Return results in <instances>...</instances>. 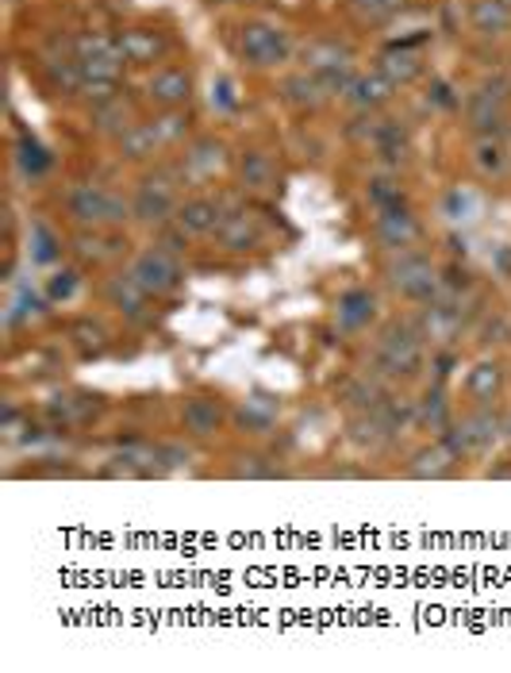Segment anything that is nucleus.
I'll return each instance as SVG.
<instances>
[{"mask_svg": "<svg viewBox=\"0 0 511 673\" xmlns=\"http://www.w3.org/2000/svg\"><path fill=\"white\" fill-rule=\"evenodd\" d=\"M374 320H377V292L369 289H346L339 297V304H334V324L346 335L365 332Z\"/></svg>", "mask_w": 511, "mask_h": 673, "instance_id": "24", "label": "nucleus"}, {"mask_svg": "<svg viewBox=\"0 0 511 673\" xmlns=\"http://www.w3.org/2000/svg\"><path fill=\"white\" fill-rule=\"evenodd\" d=\"M281 97H284V105L296 108V112H316V108H324L327 100H331V93L324 89V82H319L316 73L292 70L281 77Z\"/></svg>", "mask_w": 511, "mask_h": 673, "instance_id": "22", "label": "nucleus"}, {"mask_svg": "<svg viewBox=\"0 0 511 673\" xmlns=\"http://www.w3.org/2000/svg\"><path fill=\"white\" fill-rule=\"evenodd\" d=\"M415 405H419V428H430V431H438V435H442V431L454 423V405L447 400V389H442V382H438L435 389L423 393Z\"/></svg>", "mask_w": 511, "mask_h": 673, "instance_id": "34", "label": "nucleus"}, {"mask_svg": "<svg viewBox=\"0 0 511 673\" xmlns=\"http://www.w3.org/2000/svg\"><path fill=\"white\" fill-rule=\"evenodd\" d=\"M115 39H120L127 65H146V70H155V62H166L173 50V39L158 27H123Z\"/></svg>", "mask_w": 511, "mask_h": 673, "instance_id": "16", "label": "nucleus"}, {"mask_svg": "<svg viewBox=\"0 0 511 673\" xmlns=\"http://www.w3.org/2000/svg\"><path fill=\"white\" fill-rule=\"evenodd\" d=\"M100 297H105L108 309H115L123 320H135V324H143L146 316H150V292L143 289V285L131 277V269H123V274H112L105 277V285H100Z\"/></svg>", "mask_w": 511, "mask_h": 673, "instance_id": "13", "label": "nucleus"}, {"mask_svg": "<svg viewBox=\"0 0 511 673\" xmlns=\"http://www.w3.org/2000/svg\"><path fill=\"white\" fill-rule=\"evenodd\" d=\"M301 70L316 73L331 97L346 93L350 85H354V77H357L354 50L342 47V43H334V39H312L308 47L301 50Z\"/></svg>", "mask_w": 511, "mask_h": 673, "instance_id": "7", "label": "nucleus"}, {"mask_svg": "<svg viewBox=\"0 0 511 673\" xmlns=\"http://www.w3.org/2000/svg\"><path fill=\"white\" fill-rule=\"evenodd\" d=\"M427 105H438V108H454L458 105V97H454V89H450L447 82H435L427 89Z\"/></svg>", "mask_w": 511, "mask_h": 673, "instance_id": "46", "label": "nucleus"}, {"mask_svg": "<svg viewBox=\"0 0 511 673\" xmlns=\"http://www.w3.org/2000/svg\"><path fill=\"white\" fill-rule=\"evenodd\" d=\"M277 416H281L277 397H269V393H254V397H246L243 405L231 412V420H235V428L246 431V435H269V431L277 428Z\"/></svg>", "mask_w": 511, "mask_h": 673, "instance_id": "26", "label": "nucleus"}, {"mask_svg": "<svg viewBox=\"0 0 511 673\" xmlns=\"http://www.w3.org/2000/svg\"><path fill=\"white\" fill-rule=\"evenodd\" d=\"M374 243L381 247L385 254H404L415 251L423 243V224L412 216V208H385L374 212Z\"/></svg>", "mask_w": 511, "mask_h": 673, "instance_id": "10", "label": "nucleus"}, {"mask_svg": "<svg viewBox=\"0 0 511 673\" xmlns=\"http://www.w3.org/2000/svg\"><path fill=\"white\" fill-rule=\"evenodd\" d=\"M208 4H251V0H208Z\"/></svg>", "mask_w": 511, "mask_h": 673, "instance_id": "47", "label": "nucleus"}, {"mask_svg": "<svg viewBox=\"0 0 511 673\" xmlns=\"http://www.w3.org/2000/svg\"><path fill=\"white\" fill-rule=\"evenodd\" d=\"M508 438H511V423H508Z\"/></svg>", "mask_w": 511, "mask_h": 673, "instance_id": "48", "label": "nucleus"}, {"mask_svg": "<svg viewBox=\"0 0 511 673\" xmlns=\"http://www.w3.org/2000/svg\"><path fill=\"white\" fill-rule=\"evenodd\" d=\"M503 385H508V373H503V365L496 358H480L465 373V397L473 405H496L503 397Z\"/></svg>", "mask_w": 511, "mask_h": 673, "instance_id": "23", "label": "nucleus"}, {"mask_svg": "<svg viewBox=\"0 0 511 673\" xmlns=\"http://www.w3.org/2000/svg\"><path fill=\"white\" fill-rule=\"evenodd\" d=\"M346 438L362 450H381L392 438V431L385 428V420L377 412H350L346 416Z\"/></svg>", "mask_w": 511, "mask_h": 673, "instance_id": "31", "label": "nucleus"}, {"mask_svg": "<svg viewBox=\"0 0 511 673\" xmlns=\"http://www.w3.org/2000/svg\"><path fill=\"white\" fill-rule=\"evenodd\" d=\"M470 27L480 39H503L511 32V9L503 0H470Z\"/></svg>", "mask_w": 511, "mask_h": 673, "instance_id": "30", "label": "nucleus"}, {"mask_svg": "<svg viewBox=\"0 0 511 673\" xmlns=\"http://www.w3.org/2000/svg\"><path fill=\"white\" fill-rule=\"evenodd\" d=\"M223 423H228V408L219 405L216 397H188L181 405V428H185V435L211 438L216 431H223Z\"/></svg>", "mask_w": 511, "mask_h": 673, "instance_id": "21", "label": "nucleus"}, {"mask_svg": "<svg viewBox=\"0 0 511 673\" xmlns=\"http://www.w3.org/2000/svg\"><path fill=\"white\" fill-rule=\"evenodd\" d=\"M235 55L243 58L254 70H277V65L292 62L296 55V43L284 27L266 24V20H246V24L235 27V39H231Z\"/></svg>", "mask_w": 511, "mask_h": 673, "instance_id": "3", "label": "nucleus"}, {"mask_svg": "<svg viewBox=\"0 0 511 673\" xmlns=\"http://www.w3.org/2000/svg\"><path fill=\"white\" fill-rule=\"evenodd\" d=\"M178 185H185L178 173V166L173 170H158V173H146L143 181H138L135 196H131V216L138 219V224H170L173 212H178Z\"/></svg>", "mask_w": 511, "mask_h": 673, "instance_id": "9", "label": "nucleus"}, {"mask_svg": "<svg viewBox=\"0 0 511 673\" xmlns=\"http://www.w3.org/2000/svg\"><path fill=\"white\" fill-rule=\"evenodd\" d=\"M458 466H462V458L450 450L442 438H435V443H427V446H419L412 458H407V478H415V481H442V478H454L458 473Z\"/></svg>", "mask_w": 511, "mask_h": 673, "instance_id": "17", "label": "nucleus"}, {"mask_svg": "<svg viewBox=\"0 0 511 673\" xmlns=\"http://www.w3.org/2000/svg\"><path fill=\"white\" fill-rule=\"evenodd\" d=\"M70 342L82 358H100L105 354V347H108V332L97 324V320L85 316V320H77V324L70 327Z\"/></svg>", "mask_w": 511, "mask_h": 673, "instance_id": "40", "label": "nucleus"}, {"mask_svg": "<svg viewBox=\"0 0 511 673\" xmlns=\"http://www.w3.org/2000/svg\"><path fill=\"white\" fill-rule=\"evenodd\" d=\"M97 397H85V393H65V397H54L47 405V416L54 420L50 431H70V428H82L97 416Z\"/></svg>", "mask_w": 511, "mask_h": 673, "instance_id": "28", "label": "nucleus"}, {"mask_svg": "<svg viewBox=\"0 0 511 673\" xmlns=\"http://www.w3.org/2000/svg\"><path fill=\"white\" fill-rule=\"evenodd\" d=\"M12 163H16L20 178L39 181V178H47L50 173L54 158H50V151L32 135V131H16V143H12Z\"/></svg>", "mask_w": 511, "mask_h": 673, "instance_id": "27", "label": "nucleus"}, {"mask_svg": "<svg viewBox=\"0 0 511 673\" xmlns=\"http://www.w3.org/2000/svg\"><path fill=\"white\" fill-rule=\"evenodd\" d=\"M423 335L415 332V324L407 320H392V324L381 327L374 342V354H369V365L381 382H412L423 373Z\"/></svg>", "mask_w": 511, "mask_h": 673, "instance_id": "1", "label": "nucleus"}, {"mask_svg": "<svg viewBox=\"0 0 511 673\" xmlns=\"http://www.w3.org/2000/svg\"><path fill=\"white\" fill-rule=\"evenodd\" d=\"M82 285H85L82 269H77V266H62V269H54V274L47 277L42 292H47V301H50V304H70L73 297L82 292Z\"/></svg>", "mask_w": 511, "mask_h": 673, "instance_id": "41", "label": "nucleus"}, {"mask_svg": "<svg viewBox=\"0 0 511 673\" xmlns=\"http://www.w3.org/2000/svg\"><path fill=\"white\" fill-rule=\"evenodd\" d=\"M239 181H243L246 193H273L277 189V166L266 151H243L239 155Z\"/></svg>", "mask_w": 511, "mask_h": 673, "instance_id": "29", "label": "nucleus"}, {"mask_svg": "<svg viewBox=\"0 0 511 673\" xmlns=\"http://www.w3.org/2000/svg\"><path fill=\"white\" fill-rule=\"evenodd\" d=\"M127 251V239L120 236L115 228H82L73 236V254L82 262H112Z\"/></svg>", "mask_w": 511, "mask_h": 673, "instance_id": "25", "label": "nucleus"}, {"mask_svg": "<svg viewBox=\"0 0 511 673\" xmlns=\"http://www.w3.org/2000/svg\"><path fill=\"white\" fill-rule=\"evenodd\" d=\"M508 100H511V82L503 73L485 77L477 89L465 100V123L473 128V135H508Z\"/></svg>", "mask_w": 511, "mask_h": 673, "instance_id": "8", "label": "nucleus"}, {"mask_svg": "<svg viewBox=\"0 0 511 673\" xmlns=\"http://www.w3.org/2000/svg\"><path fill=\"white\" fill-rule=\"evenodd\" d=\"M27 254H32L35 266H54L62 259V236H58L50 224L32 219V231H27Z\"/></svg>", "mask_w": 511, "mask_h": 673, "instance_id": "36", "label": "nucleus"}, {"mask_svg": "<svg viewBox=\"0 0 511 673\" xmlns=\"http://www.w3.org/2000/svg\"><path fill=\"white\" fill-rule=\"evenodd\" d=\"M216 247L219 251H231V254H246L261 243V224L246 204H228L223 212V224L216 228Z\"/></svg>", "mask_w": 511, "mask_h": 673, "instance_id": "15", "label": "nucleus"}, {"mask_svg": "<svg viewBox=\"0 0 511 673\" xmlns=\"http://www.w3.org/2000/svg\"><path fill=\"white\" fill-rule=\"evenodd\" d=\"M231 478H243V481H273V478H284V470H281V466H277L269 455L246 450V455H235V462H231Z\"/></svg>", "mask_w": 511, "mask_h": 673, "instance_id": "39", "label": "nucleus"}, {"mask_svg": "<svg viewBox=\"0 0 511 673\" xmlns=\"http://www.w3.org/2000/svg\"><path fill=\"white\" fill-rule=\"evenodd\" d=\"M223 212H228V201H223V196L193 193L178 204V212H173V228L185 231L188 239H211L219 224H223Z\"/></svg>", "mask_w": 511, "mask_h": 673, "instance_id": "11", "label": "nucleus"}, {"mask_svg": "<svg viewBox=\"0 0 511 673\" xmlns=\"http://www.w3.org/2000/svg\"><path fill=\"white\" fill-rule=\"evenodd\" d=\"M228 170V146L219 143L216 135H200L185 146V155L178 163V173L185 185H204V181L219 178Z\"/></svg>", "mask_w": 511, "mask_h": 673, "instance_id": "12", "label": "nucleus"}, {"mask_svg": "<svg viewBox=\"0 0 511 673\" xmlns=\"http://www.w3.org/2000/svg\"><path fill=\"white\" fill-rule=\"evenodd\" d=\"M50 309V301H47V292H35L32 285H24V289L12 297V304H9V327H20V324H27V320H35V316H42V312Z\"/></svg>", "mask_w": 511, "mask_h": 673, "instance_id": "42", "label": "nucleus"}, {"mask_svg": "<svg viewBox=\"0 0 511 673\" xmlns=\"http://www.w3.org/2000/svg\"><path fill=\"white\" fill-rule=\"evenodd\" d=\"M342 97H346V105L354 108V112H385V105L397 97V85H392L381 70H369V73H357L354 85H350Z\"/></svg>", "mask_w": 511, "mask_h": 673, "instance_id": "19", "label": "nucleus"}, {"mask_svg": "<svg viewBox=\"0 0 511 673\" xmlns=\"http://www.w3.org/2000/svg\"><path fill=\"white\" fill-rule=\"evenodd\" d=\"M146 100L158 108H188L193 100V77L185 65H155L146 73Z\"/></svg>", "mask_w": 511, "mask_h": 673, "instance_id": "14", "label": "nucleus"}, {"mask_svg": "<svg viewBox=\"0 0 511 673\" xmlns=\"http://www.w3.org/2000/svg\"><path fill=\"white\" fill-rule=\"evenodd\" d=\"M377 70H381L397 89H404V85L419 82L427 62H423V50L415 47V43H392L381 55V62H377Z\"/></svg>", "mask_w": 511, "mask_h": 673, "instance_id": "20", "label": "nucleus"}, {"mask_svg": "<svg viewBox=\"0 0 511 673\" xmlns=\"http://www.w3.org/2000/svg\"><path fill=\"white\" fill-rule=\"evenodd\" d=\"M131 277H135L138 285H143L155 301H166V297H178L181 289H185L188 274H185V262H181V254L166 251L162 243L158 247H146V251H138L135 259H131Z\"/></svg>", "mask_w": 511, "mask_h": 673, "instance_id": "6", "label": "nucleus"}, {"mask_svg": "<svg viewBox=\"0 0 511 673\" xmlns=\"http://www.w3.org/2000/svg\"><path fill=\"white\" fill-rule=\"evenodd\" d=\"M503 4H508V9H511V0H503Z\"/></svg>", "mask_w": 511, "mask_h": 673, "instance_id": "49", "label": "nucleus"}, {"mask_svg": "<svg viewBox=\"0 0 511 673\" xmlns=\"http://www.w3.org/2000/svg\"><path fill=\"white\" fill-rule=\"evenodd\" d=\"M385 281L412 304H430V301H438V292H442V274H438V266L423 251L392 254V259L385 262Z\"/></svg>", "mask_w": 511, "mask_h": 673, "instance_id": "4", "label": "nucleus"}, {"mask_svg": "<svg viewBox=\"0 0 511 673\" xmlns=\"http://www.w3.org/2000/svg\"><path fill=\"white\" fill-rule=\"evenodd\" d=\"M131 105L123 97H112V100H100L93 105V128L105 131V135H123L131 128Z\"/></svg>", "mask_w": 511, "mask_h": 673, "instance_id": "38", "label": "nucleus"}, {"mask_svg": "<svg viewBox=\"0 0 511 673\" xmlns=\"http://www.w3.org/2000/svg\"><path fill=\"white\" fill-rule=\"evenodd\" d=\"M350 4H354L357 16L369 20V24H385V20H392L404 9L407 0H350Z\"/></svg>", "mask_w": 511, "mask_h": 673, "instance_id": "45", "label": "nucleus"}, {"mask_svg": "<svg viewBox=\"0 0 511 673\" xmlns=\"http://www.w3.org/2000/svg\"><path fill=\"white\" fill-rule=\"evenodd\" d=\"M62 208L77 228H123L127 219H135L131 201H123L120 193L97 185V181H73L62 193Z\"/></svg>", "mask_w": 511, "mask_h": 673, "instance_id": "2", "label": "nucleus"}, {"mask_svg": "<svg viewBox=\"0 0 511 673\" xmlns=\"http://www.w3.org/2000/svg\"><path fill=\"white\" fill-rule=\"evenodd\" d=\"M477 193L465 185H454L447 196H442V216L450 219V224H470L473 216H477Z\"/></svg>", "mask_w": 511, "mask_h": 673, "instance_id": "44", "label": "nucleus"}, {"mask_svg": "<svg viewBox=\"0 0 511 673\" xmlns=\"http://www.w3.org/2000/svg\"><path fill=\"white\" fill-rule=\"evenodd\" d=\"M365 201H369V208H374V212L404 208V204H407V193H404V185H400L397 173L385 170V173H377V178L365 181Z\"/></svg>", "mask_w": 511, "mask_h": 673, "instance_id": "35", "label": "nucleus"}, {"mask_svg": "<svg viewBox=\"0 0 511 673\" xmlns=\"http://www.w3.org/2000/svg\"><path fill=\"white\" fill-rule=\"evenodd\" d=\"M115 146H120V158H127V163H150V158L162 151V143H158L150 120H146V123H131L123 135H115Z\"/></svg>", "mask_w": 511, "mask_h": 673, "instance_id": "32", "label": "nucleus"}, {"mask_svg": "<svg viewBox=\"0 0 511 673\" xmlns=\"http://www.w3.org/2000/svg\"><path fill=\"white\" fill-rule=\"evenodd\" d=\"M208 105H211V112H216V116H235L239 112L243 97H239V82L231 77V73H219L216 82H211Z\"/></svg>", "mask_w": 511, "mask_h": 673, "instance_id": "43", "label": "nucleus"}, {"mask_svg": "<svg viewBox=\"0 0 511 673\" xmlns=\"http://www.w3.org/2000/svg\"><path fill=\"white\" fill-rule=\"evenodd\" d=\"M500 431H503V420H500V412H496V405H473V412L454 416V423H450L438 438L465 462V458L488 455L492 443L500 438Z\"/></svg>", "mask_w": 511, "mask_h": 673, "instance_id": "5", "label": "nucleus"}, {"mask_svg": "<svg viewBox=\"0 0 511 673\" xmlns=\"http://www.w3.org/2000/svg\"><path fill=\"white\" fill-rule=\"evenodd\" d=\"M150 128H155L158 143H162V151H166V146L185 143L188 131H193V120H188L185 108H162V112H158L155 120H150Z\"/></svg>", "mask_w": 511, "mask_h": 673, "instance_id": "37", "label": "nucleus"}, {"mask_svg": "<svg viewBox=\"0 0 511 673\" xmlns=\"http://www.w3.org/2000/svg\"><path fill=\"white\" fill-rule=\"evenodd\" d=\"M470 163H473V170H477L485 181L508 178V170H511V143H508V135H473Z\"/></svg>", "mask_w": 511, "mask_h": 673, "instance_id": "18", "label": "nucleus"}, {"mask_svg": "<svg viewBox=\"0 0 511 673\" xmlns=\"http://www.w3.org/2000/svg\"><path fill=\"white\" fill-rule=\"evenodd\" d=\"M374 412L381 416L385 428H389L392 435H400V431H407L412 423H419V405H415L412 397H404V393H392V389L381 393Z\"/></svg>", "mask_w": 511, "mask_h": 673, "instance_id": "33", "label": "nucleus"}]
</instances>
